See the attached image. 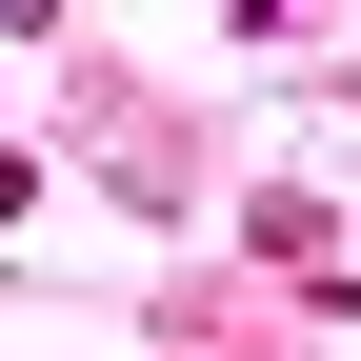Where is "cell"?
Segmentation results:
<instances>
[{
	"label": "cell",
	"instance_id": "6da1fadb",
	"mask_svg": "<svg viewBox=\"0 0 361 361\" xmlns=\"http://www.w3.org/2000/svg\"><path fill=\"white\" fill-rule=\"evenodd\" d=\"M241 20H301V0H241Z\"/></svg>",
	"mask_w": 361,
	"mask_h": 361
},
{
	"label": "cell",
	"instance_id": "7a4b0ae2",
	"mask_svg": "<svg viewBox=\"0 0 361 361\" xmlns=\"http://www.w3.org/2000/svg\"><path fill=\"white\" fill-rule=\"evenodd\" d=\"M0 201H20V141H0Z\"/></svg>",
	"mask_w": 361,
	"mask_h": 361
}]
</instances>
